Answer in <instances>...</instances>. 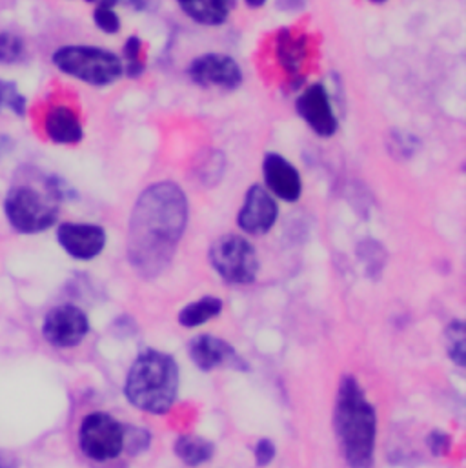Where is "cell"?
Listing matches in <instances>:
<instances>
[{
	"label": "cell",
	"instance_id": "1",
	"mask_svg": "<svg viewBox=\"0 0 466 468\" xmlns=\"http://www.w3.org/2000/svg\"><path fill=\"white\" fill-rule=\"evenodd\" d=\"M188 225V199L175 183L148 186L137 199L128 229V259L143 277L163 273Z\"/></svg>",
	"mask_w": 466,
	"mask_h": 468
},
{
	"label": "cell",
	"instance_id": "2",
	"mask_svg": "<svg viewBox=\"0 0 466 468\" xmlns=\"http://www.w3.org/2000/svg\"><path fill=\"white\" fill-rule=\"evenodd\" d=\"M334 425L341 441L346 463L352 468H370L374 463L377 418L365 392L354 378L341 381Z\"/></svg>",
	"mask_w": 466,
	"mask_h": 468
},
{
	"label": "cell",
	"instance_id": "3",
	"mask_svg": "<svg viewBox=\"0 0 466 468\" xmlns=\"http://www.w3.org/2000/svg\"><path fill=\"white\" fill-rule=\"evenodd\" d=\"M179 390V368L174 357L157 350L143 352L132 365L124 394L132 405L150 414L172 409Z\"/></svg>",
	"mask_w": 466,
	"mask_h": 468
},
{
	"label": "cell",
	"instance_id": "4",
	"mask_svg": "<svg viewBox=\"0 0 466 468\" xmlns=\"http://www.w3.org/2000/svg\"><path fill=\"white\" fill-rule=\"evenodd\" d=\"M53 64L90 86H110L124 73V64L113 51L95 46H62L53 53Z\"/></svg>",
	"mask_w": 466,
	"mask_h": 468
},
{
	"label": "cell",
	"instance_id": "5",
	"mask_svg": "<svg viewBox=\"0 0 466 468\" xmlns=\"http://www.w3.org/2000/svg\"><path fill=\"white\" fill-rule=\"evenodd\" d=\"M4 216L18 234H42L57 223L58 203L48 192L42 194L31 186H13L4 199Z\"/></svg>",
	"mask_w": 466,
	"mask_h": 468
},
{
	"label": "cell",
	"instance_id": "6",
	"mask_svg": "<svg viewBox=\"0 0 466 468\" xmlns=\"http://www.w3.org/2000/svg\"><path fill=\"white\" fill-rule=\"evenodd\" d=\"M126 445L122 425L106 412L88 414L79 429V447L82 454L97 463H106L121 456Z\"/></svg>",
	"mask_w": 466,
	"mask_h": 468
},
{
	"label": "cell",
	"instance_id": "7",
	"mask_svg": "<svg viewBox=\"0 0 466 468\" xmlns=\"http://www.w3.org/2000/svg\"><path fill=\"white\" fill-rule=\"evenodd\" d=\"M214 270L232 284H249L259 271L255 248L240 235H223L210 248Z\"/></svg>",
	"mask_w": 466,
	"mask_h": 468
},
{
	"label": "cell",
	"instance_id": "8",
	"mask_svg": "<svg viewBox=\"0 0 466 468\" xmlns=\"http://www.w3.org/2000/svg\"><path fill=\"white\" fill-rule=\"evenodd\" d=\"M90 332L88 315L75 304L51 308L42 321V337L55 348L79 346Z\"/></svg>",
	"mask_w": 466,
	"mask_h": 468
},
{
	"label": "cell",
	"instance_id": "9",
	"mask_svg": "<svg viewBox=\"0 0 466 468\" xmlns=\"http://www.w3.org/2000/svg\"><path fill=\"white\" fill-rule=\"evenodd\" d=\"M190 79L199 86H217L235 90L242 82V69L230 55L207 53L188 66Z\"/></svg>",
	"mask_w": 466,
	"mask_h": 468
},
{
	"label": "cell",
	"instance_id": "10",
	"mask_svg": "<svg viewBox=\"0 0 466 468\" xmlns=\"http://www.w3.org/2000/svg\"><path fill=\"white\" fill-rule=\"evenodd\" d=\"M297 113L319 137H332L339 128L330 95L323 84H312L299 95Z\"/></svg>",
	"mask_w": 466,
	"mask_h": 468
},
{
	"label": "cell",
	"instance_id": "11",
	"mask_svg": "<svg viewBox=\"0 0 466 468\" xmlns=\"http://www.w3.org/2000/svg\"><path fill=\"white\" fill-rule=\"evenodd\" d=\"M277 216L279 208L273 196L264 186L253 185L246 192L237 223L246 234L264 235L273 229Z\"/></svg>",
	"mask_w": 466,
	"mask_h": 468
},
{
	"label": "cell",
	"instance_id": "12",
	"mask_svg": "<svg viewBox=\"0 0 466 468\" xmlns=\"http://www.w3.org/2000/svg\"><path fill=\"white\" fill-rule=\"evenodd\" d=\"M60 248L77 261H91L102 253L106 246V232L99 225L64 223L57 229Z\"/></svg>",
	"mask_w": 466,
	"mask_h": 468
},
{
	"label": "cell",
	"instance_id": "13",
	"mask_svg": "<svg viewBox=\"0 0 466 468\" xmlns=\"http://www.w3.org/2000/svg\"><path fill=\"white\" fill-rule=\"evenodd\" d=\"M262 174L268 190L286 203L299 201L302 181L297 168L279 154H268L262 163Z\"/></svg>",
	"mask_w": 466,
	"mask_h": 468
},
{
	"label": "cell",
	"instance_id": "14",
	"mask_svg": "<svg viewBox=\"0 0 466 468\" xmlns=\"http://www.w3.org/2000/svg\"><path fill=\"white\" fill-rule=\"evenodd\" d=\"M190 356L194 363L201 370H214L219 367H233L244 370L246 365L238 357V354L233 350L232 345H228L223 339H217L214 335H197L190 343Z\"/></svg>",
	"mask_w": 466,
	"mask_h": 468
},
{
	"label": "cell",
	"instance_id": "15",
	"mask_svg": "<svg viewBox=\"0 0 466 468\" xmlns=\"http://www.w3.org/2000/svg\"><path fill=\"white\" fill-rule=\"evenodd\" d=\"M275 57L282 71L293 79L302 77L310 58V40L306 35L291 29H281L275 37Z\"/></svg>",
	"mask_w": 466,
	"mask_h": 468
},
{
	"label": "cell",
	"instance_id": "16",
	"mask_svg": "<svg viewBox=\"0 0 466 468\" xmlns=\"http://www.w3.org/2000/svg\"><path fill=\"white\" fill-rule=\"evenodd\" d=\"M44 132L51 143L62 146L79 144L84 137L79 113L66 104H57L48 110L44 117Z\"/></svg>",
	"mask_w": 466,
	"mask_h": 468
},
{
	"label": "cell",
	"instance_id": "17",
	"mask_svg": "<svg viewBox=\"0 0 466 468\" xmlns=\"http://www.w3.org/2000/svg\"><path fill=\"white\" fill-rule=\"evenodd\" d=\"M181 9L203 26H221L228 20L235 0H177Z\"/></svg>",
	"mask_w": 466,
	"mask_h": 468
},
{
	"label": "cell",
	"instance_id": "18",
	"mask_svg": "<svg viewBox=\"0 0 466 468\" xmlns=\"http://www.w3.org/2000/svg\"><path fill=\"white\" fill-rule=\"evenodd\" d=\"M175 454L190 467L203 465L212 460L214 445L199 436H181L174 447Z\"/></svg>",
	"mask_w": 466,
	"mask_h": 468
},
{
	"label": "cell",
	"instance_id": "19",
	"mask_svg": "<svg viewBox=\"0 0 466 468\" xmlns=\"http://www.w3.org/2000/svg\"><path fill=\"white\" fill-rule=\"evenodd\" d=\"M221 310H223V301L214 295H208L183 308V312L179 314V323L186 328H194L217 317Z\"/></svg>",
	"mask_w": 466,
	"mask_h": 468
},
{
	"label": "cell",
	"instance_id": "20",
	"mask_svg": "<svg viewBox=\"0 0 466 468\" xmlns=\"http://www.w3.org/2000/svg\"><path fill=\"white\" fill-rule=\"evenodd\" d=\"M196 166H197L196 174H197L199 181L203 185L214 186L216 183L221 181V177L225 174L227 159H225V154H221V152H207L205 157H201Z\"/></svg>",
	"mask_w": 466,
	"mask_h": 468
},
{
	"label": "cell",
	"instance_id": "21",
	"mask_svg": "<svg viewBox=\"0 0 466 468\" xmlns=\"http://www.w3.org/2000/svg\"><path fill=\"white\" fill-rule=\"evenodd\" d=\"M357 255L361 259V262L365 264L366 271L370 275H377L381 273L385 262H387V251L385 248L381 246V242L374 240V239H366L363 242H359V248H357Z\"/></svg>",
	"mask_w": 466,
	"mask_h": 468
},
{
	"label": "cell",
	"instance_id": "22",
	"mask_svg": "<svg viewBox=\"0 0 466 468\" xmlns=\"http://www.w3.org/2000/svg\"><path fill=\"white\" fill-rule=\"evenodd\" d=\"M119 0H97V7L93 11V20L97 27L108 35H115L121 31V18L115 13V5Z\"/></svg>",
	"mask_w": 466,
	"mask_h": 468
},
{
	"label": "cell",
	"instance_id": "23",
	"mask_svg": "<svg viewBox=\"0 0 466 468\" xmlns=\"http://www.w3.org/2000/svg\"><path fill=\"white\" fill-rule=\"evenodd\" d=\"M122 53H124V60H126V66H124L126 75L132 79L141 77L146 68L144 57H143V40L139 37H130L124 44Z\"/></svg>",
	"mask_w": 466,
	"mask_h": 468
},
{
	"label": "cell",
	"instance_id": "24",
	"mask_svg": "<svg viewBox=\"0 0 466 468\" xmlns=\"http://www.w3.org/2000/svg\"><path fill=\"white\" fill-rule=\"evenodd\" d=\"M26 106H27V101L18 91L16 84L0 79V112L9 110L16 117H24L26 115Z\"/></svg>",
	"mask_w": 466,
	"mask_h": 468
},
{
	"label": "cell",
	"instance_id": "25",
	"mask_svg": "<svg viewBox=\"0 0 466 468\" xmlns=\"http://www.w3.org/2000/svg\"><path fill=\"white\" fill-rule=\"evenodd\" d=\"M466 337L465 324L461 321H454L447 328V343H449V354L450 359L456 361V365L465 367L466 361Z\"/></svg>",
	"mask_w": 466,
	"mask_h": 468
},
{
	"label": "cell",
	"instance_id": "26",
	"mask_svg": "<svg viewBox=\"0 0 466 468\" xmlns=\"http://www.w3.org/2000/svg\"><path fill=\"white\" fill-rule=\"evenodd\" d=\"M26 44L24 40L9 31L0 33V64H16L24 58Z\"/></svg>",
	"mask_w": 466,
	"mask_h": 468
},
{
	"label": "cell",
	"instance_id": "27",
	"mask_svg": "<svg viewBox=\"0 0 466 468\" xmlns=\"http://www.w3.org/2000/svg\"><path fill=\"white\" fill-rule=\"evenodd\" d=\"M390 146H392V154H396V155H399L403 159H410L418 152L419 141L414 135H410V133L392 132Z\"/></svg>",
	"mask_w": 466,
	"mask_h": 468
},
{
	"label": "cell",
	"instance_id": "28",
	"mask_svg": "<svg viewBox=\"0 0 466 468\" xmlns=\"http://www.w3.org/2000/svg\"><path fill=\"white\" fill-rule=\"evenodd\" d=\"M275 458V445L270 440H260L255 449V460L259 467H266Z\"/></svg>",
	"mask_w": 466,
	"mask_h": 468
},
{
	"label": "cell",
	"instance_id": "29",
	"mask_svg": "<svg viewBox=\"0 0 466 468\" xmlns=\"http://www.w3.org/2000/svg\"><path fill=\"white\" fill-rule=\"evenodd\" d=\"M429 447L434 456H443L450 447V438L441 431H434L429 438Z\"/></svg>",
	"mask_w": 466,
	"mask_h": 468
},
{
	"label": "cell",
	"instance_id": "30",
	"mask_svg": "<svg viewBox=\"0 0 466 468\" xmlns=\"http://www.w3.org/2000/svg\"><path fill=\"white\" fill-rule=\"evenodd\" d=\"M306 5V0H277V7L284 13L301 11Z\"/></svg>",
	"mask_w": 466,
	"mask_h": 468
},
{
	"label": "cell",
	"instance_id": "31",
	"mask_svg": "<svg viewBox=\"0 0 466 468\" xmlns=\"http://www.w3.org/2000/svg\"><path fill=\"white\" fill-rule=\"evenodd\" d=\"M0 468H20V460L9 451H0Z\"/></svg>",
	"mask_w": 466,
	"mask_h": 468
},
{
	"label": "cell",
	"instance_id": "32",
	"mask_svg": "<svg viewBox=\"0 0 466 468\" xmlns=\"http://www.w3.org/2000/svg\"><path fill=\"white\" fill-rule=\"evenodd\" d=\"M13 148V141L7 137V135H0V159L9 154Z\"/></svg>",
	"mask_w": 466,
	"mask_h": 468
},
{
	"label": "cell",
	"instance_id": "33",
	"mask_svg": "<svg viewBox=\"0 0 466 468\" xmlns=\"http://www.w3.org/2000/svg\"><path fill=\"white\" fill-rule=\"evenodd\" d=\"M249 7H253V9H257V7H262L268 0H244Z\"/></svg>",
	"mask_w": 466,
	"mask_h": 468
},
{
	"label": "cell",
	"instance_id": "34",
	"mask_svg": "<svg viewBox=\"0 0 466 468\" xmlns=\"http://www.w3.org/2000/svg\"><path fill=\"white\" fill-rule=\"evenodd\" d=\"M370 2H374V4H383V2H387V0H370Z\"/></svg>",
	"mask_w": 466,
	"mask_h": 468
},
{
	"label": "cell",
	"instance_id": "35",
	"mask_svg": "<svg viewBox=\"0 0 466 468\" xmlns=\"http://www.w3.org/2000/svg\"><path fill=\"white\" fill-rule=\"evenodd\" d=\"M86 2H90V4H93V2H97V0H86Z\"/></svg>",
	"mask_w": 466,
	"mask_h": 468
}]
</instances>
